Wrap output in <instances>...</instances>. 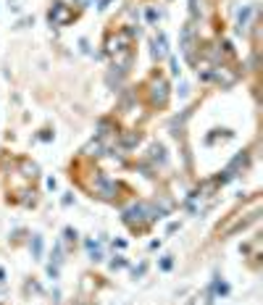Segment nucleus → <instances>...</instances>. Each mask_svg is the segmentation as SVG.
Masks as SVG:
<instances>
[{
  "label": "nucleus",
  "mask_w": 263,
  "mask_h": 305,
  "mask_svg": "<svg viewBox=\"0 0 263 305\" xmlns=\"http://www.w3.org/2000/svg\"><path fill=\"white\" fill-rule=\"evenodd\" d=\"M3 276H6V274H3V268H0V281H3Z\"/></svg>",
  "instance_id": "1"
}]
</instances>
